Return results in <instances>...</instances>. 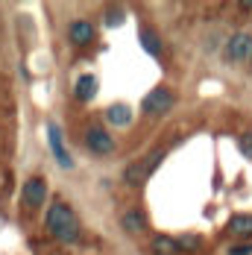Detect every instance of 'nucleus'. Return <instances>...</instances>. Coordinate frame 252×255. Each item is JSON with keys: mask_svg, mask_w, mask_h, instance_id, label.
I'll use <instances>...</instances> for the list:
<instances>
[{"mask_svg": "<svg viewBox=\"0 0 252 255\" xmlns=\"http://www.w3.org/2000/svg\"><path fill=\"white\" fill-rule=\"evenodd\" d=\"M124 21V15H121V9H109V15H106V24L109 26H118Z\"/></svg>", "mask_w": 252, "mask_h": 255, "instance_id": "obj_16", "label": "nucleus"}, {"mask_svg": "<svg viewBox=\"0 0 252 255\" xmlns=\"http://www.w3.org/2000/svg\"><path fill=\"white\" fill-rule=\"evenodd\" d=\"M94 35H97V29L91 21H74V24L68 26V38L74 41L76 47H85V44H91L94 41Z\"/></svg>", "mask_w": 252, "mask_h": 255, "instance_id": "obj_8", "label": "nucleus"}, {"mask_svg": "<svg viewBox=\"0 0 252 255\" xmlns=\"http://www.w3.org/2000/svg\"><path fill=\"white\" fill-rule=\"evenodd\" d=\"M21 197H24L26 205H32V208H38V205H44L47 200V182L41 176H32L24 182V188H21Z\"/></svg>", "mask_w": 252, "mask_h": 255, "instance_id": "obj_5", "label": "nucleus"}, {"mask_svg": "<svg viewBox=\"0 0 252 255\" xmlns=\"http://www.w3.org/2000/svg\"><path fill=\"white\" fill-rule=\"evenodd\" d=\"M229 255H252V244H244V247H232Z\"/></svg>", "mask_w": 252, "mask_h": 255, "instance_id": "obj_17", "label": "nucleus"}, {"mask_svg": "<svg viewBox=\"0 0 252 255\" xmlns=\"http://www.w3.org/2000/svg\"><path fill=\"white\" fill-rule=\"evenodd\" d=\"M141 44H144V50L150 53V56H158L161 53V41H158V35L152 29H141Z\"/></svg>", "mask_w": 252, "mask_h": 255, "instance_id": "obj_14", "label": "nucleus"}, {"mask_svg": "<svg viewBox=\"0 0 252 255\" xmlns=\"http://www.w3.org/2000/svg\"><path fill=\"white\" fill-rule=\"evenodd\" d=\"M173 109V94L167 91V88H155L150 91L144 103H141V112L144 115H164V112H170Z\"/></svg>", "mask_w": 252, "mask_h": 255, "instance_id": "obj_3", "label": "nucleus"}, {"mask_svg": "<svg viewBox=\"0 0 252 255\" xmlns=\"http://www.w3.org/2000/svg\"><path fill=\"white\" fill-rule=\"evenodd\" d=\"M44 223H47V232L56 241H62V244H74L79 238V220H76V214L65 203H53L47 208Z\"/></svg>", "mask_w": 252, "mask_h": 255, "instance_id": "obj_1", "label": "nucleus"}, {"mask_svg": "<svg viewBox=\"0 0 252 255\" xmlns=\"http://www.w3.org/2000/svg\"><path fill=\"white\" fill-rule=\"evenodd\" d=\"M152 253H155V255H179V253H182V244H179L176 238L158 235V238L152 241Z\"/></svg>", "mask_w": 252, "mask_h": 255, "instance_id": "obj_10", "label": "nucleus"}, {"mask_svg": "<svg viewBox=\"0 0 252 255\" xmlns=\"http://www.w3.org/2000/svg\"><path fill=\"white\" fill-rule=\"evenodd\" d=\"M74 94H76V100H82V103H88L94 94H97V77H91V74H85V77H79L76 79V88H74Z\"/></svg>", "mask_w": 252, "mask_h": 255, "instance_id": "obj_9", "label": "nucleus"}, {"mask_svg": "<svg viewBox=\"0 0 252 255\" xmlns=\"http://www.w3.org/2000/svg\"><path fill=\"white\" fill-rule=\"evenodd\" d=\"M85 144H88L91 153H97V155L115 153V138H112L106 129H100V127H91L88 132H85Z\"/></svg>", "mask_w": 252, "mask_h": 255, "instance_id": "obj_4", "label": "nucleus"}, {"mask_svg": "<svg viewBox=\"0 0 252 255\" xmlns=\"http://www.w3.org/2000/svg\"><path fill=\"white\" fill-rule=\"evenodd\" d=\"M47 138H50V150L56 155V161H59V167H74V158L65 150V141H62V129L56 124H47Z\"/></svg>", "mask_w": 252, "mask_h": 255, "instance_id": "obj_7", "label": "nucleus"}, {"mask_svg": "<svg viewBox=\"0 0 252 255\" xmlns=\"http://www.w3.org/2000/svg\"><path fill=\"white\" fill-rule=\"evenodd\" d=\"M124 229L132 232V235H135V232H144V229H147V217H144L138 208L126 211V214H124Z\"/></svg>", "mask_w": 252, "mask_h": 255, "instance_id": "obj_13", "label": "nucleus"}, {"mask_svg": "<svg viewBox=\"0 0 252 255\" xmlns=\"http://www.w3.org/2000/svg\"><path fill=\"white\" fill-rule=\"evenodd\" d=\"M229 232L238 235V238L252 235V214H235V217L229 220Z\"/></svg>", "mask_w": 252, "mask_h": 255, "instance_id": "obj_11", "label": "nucleus"}, {"mask_svg": "<svg viewBox=\"0 0 252 255\" xmlns=\"http://www.w3.org/2000/svg\"><path fill=\"white\" fill-rule=\"evenodd\" d=\"M106 118H109V124H115V127H126V124L132 121V109L124 106V103H118V106H112V109L106 112Z\"/></svg>", "mask_w": 252, "mask_h": 255, "instance_id": "obj_12", "label": "nucleus"}, {"mask_svg": "<svg viewBox=\"0 0 252 255\" xmlns=\"http://www.w3.org/2000/svg\"><path fill=\"white\" fill-rule=\"evenodd\" d=\"M241 153L247 155V158H252V132H247V135L241 138Z\"/></svg>", "mask_w": 252, "mask_h": 255, "instance_id": "obj_15", "label": "nucleus"}, {"mask_svg": "<svg viewBox=\"0 0 252 255\" xmlns=\"http://www.w3.org/2000/svg\"><path fill=\"white\" fill-rule=\"evenodd\" d=\"M226 53H229L232 62H247L252 56V35L250 32H235V35L229 38Z\"/></svg>", "mask_w": 252, "mask_h": 255, "instance_id": "obj_6", "label": "nucleus"}, {"mask_svg": "<svg viewBox=\"0 0 252 255\" xmlns=\"http://www.w3.org/2000/svg\"><path fill=\"white\" fill-rule=\"evenodd\" d=\"M161 158H164V153L161 150H152L150 155H144L141 161H135V164H129L124 170V179L129 182V185H138V182H144V179L150 176L152 170L161 164Z\"/></svg>", "mask_w": 252, "mask_h": 255, "instance_id": "obj_2", "label": "nucleus"}]
</instances>
